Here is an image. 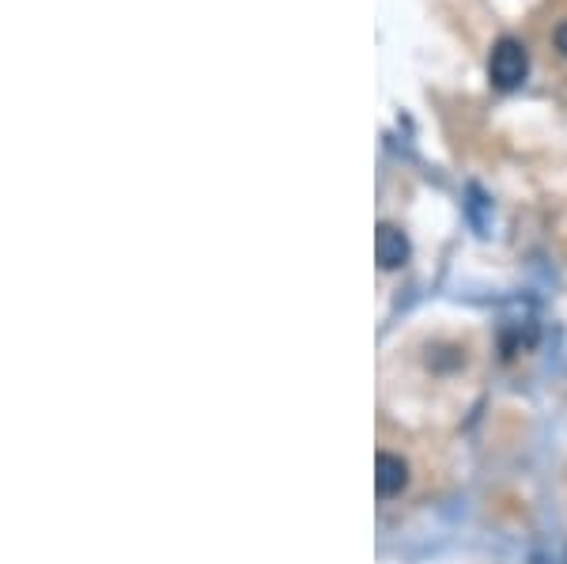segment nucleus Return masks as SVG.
Instances as JSON below:
<instances>
[{
    "label": "nucleus",
    "mask_w": 567,
    "mask_h": 564,
    "mask_svg": "<svg viewBox=\"0 0 567 564\" xmlns=\"http://www.w3.org/2000/svg\"><path fill=\"white\" fill-rule=\"evenodd\" d=\"M556 50H560L564 58H567V23H560V27H556Z\"/></svg>",
    "instance_id": "4"
},
{
    "label": "nucleus",
    "mask_w": 567,
    "mask_h": 564,
    "mask_svg": "<svg viewBox=\"0 0 567 564\" xmlns=\"http://www.w3.org/2000/svg\"><path fill=\"white\" fill-rule=\"evenodd\" d=\"M526 72H530V50H526V43H518V38H499L496 46H492V58H488V80L499 87V92H515V87H522Z\"/></svg>",
    "instance_id": "1"
},
{
    "label": "nucleus",
    "mask_w": 567,
    "mask_h": 564,
    "mask_svg": "<svg viewBox=\"0 0 567 564\" xmlns=\"http://www.w3.org/2000/svg\"><path fill=\"white\" fill-rule=\"evenodd\" d=\"M409 485V466L401 463L397 455H378L375 458V489L383 501H390V496H401V489Z\"/></svg>",
    "instance_id": "3"
},
{
    "label": "nucleus",
    "mask_w": 567,
    "mask_h": 564,
    "mask_svg": "<svg viewBox=\"0 0 567 564\" xmlns=\"http://www.w3.org/2000/svg\"><path fill=\"white\" fill-rule=\"evenodd\" d=\"M375 257L383 269H401V265L409 262V239H405V231L394 228V224H378Z\"/></svg>",
    "instance_id": "2"
}]
</instances>
